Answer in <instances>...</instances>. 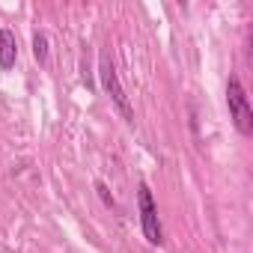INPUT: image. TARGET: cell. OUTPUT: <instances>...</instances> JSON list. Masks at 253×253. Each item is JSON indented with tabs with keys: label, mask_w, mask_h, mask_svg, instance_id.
Wrapping results in <instances>:
<instances>
[{
	"label": "cell",
	"mask_w": 253,
	"mask_h": 253,
	"mask_svg": "<svg viewBox=\"0 0 253 253\" xmlns=\"http://www.w3.org/2000/svg\"><path fill=\"white\" fill-rule=\"evenodd\" d=\"M226 107H229V119L238 128V134L250 137L253 134V110H250L247 92L235 75H229V81H226Z\"/></svg>",
	"instance_id": "obj_1"
},
{
	"label": "cell",
	"mask_w": 253,
	"mask_h": 253,
	"mask_svg": "<svg viewBox=\"0 0 253 253\" xmlns=\"http://www.w3.org/2000/svg\"><path fill=\"white\" fill-rule=\"evenodd\" d=\"M137 211H140V229H143V238H146L152 247H161V244H164V229H161V217H158L155 197H152V191H149L146 182L137 185Z\"/></svg>",
	"instance_id": "obj_2"
},
{
	"label": "cell",
	"mask_w": 253,
	"mask_h": 253,
	"mask_svg": "<svg viewBox=\"0 0 253 253\" xmlns=\"http://www.w3.org/2000/svg\"><path fill=\"white\" fill-rule=\"evenodd\" d=\"M98 78H101V84H104L110 101H113L116 110L122 113V119L128 122V125H134V107H131V98L125 95V89H122V84H119V75H116V66H113V60H110L107 54H101V60H98Z\"/></svg>",
	"instance_id": "obj_3"
},
{
	"label": "cell",
	"mask_w": 253,
	"mask_h": 253,
	"mask_svg": "<svg viewBox=\"0 0 253 253\" xmlns=\"http://www.w3.org/2000/svg\"><path fill=\"white\" fill-rule=\"evenodd\" d=\"M18 63V39L9 27H0V69L9 72Z\"/></svg>",
	"instance_id": "obj_4"
},
{
	"label": "cell",
	"mask_w": 253,
	"mask_h": 253,
	"mask_svg": "<svg viewBox=\"0 0 253 253\" xmlns=\"http://www.w3.org/2000/svg\"><path fill=\"white\" fill-rule=\"evenodd\" d=\"M33 60H36L39 66L48 63V36H45V33H36V36H33Z\"/></svg>",
	"instance_id": "obj_5"
},
{
	"label": "cell",
	"mask_w": 253,
	"mask_h": 253,
	"mask_svg": "<svg viewBox=\"0 0 253 253\" xmlns=\"http://www.w3.org/2000/svg\"><path fill=\"white\" fill-rule=\"evenodd\" d=\"M95 191H98V197H101V203H104L107 209H116V200H113V194L107 191V185H104V182H95Z\"/></svg>",
	"instance_id": "obj_6"
}]
</instances>
